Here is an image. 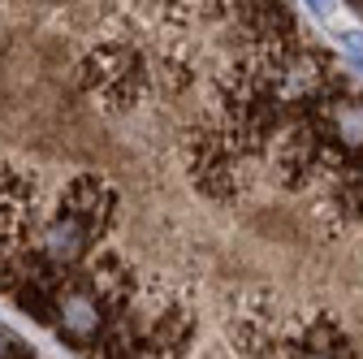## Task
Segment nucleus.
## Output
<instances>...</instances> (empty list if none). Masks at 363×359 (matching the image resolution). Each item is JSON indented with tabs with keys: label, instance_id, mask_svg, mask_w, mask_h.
Masks as SVG:
<instances>
[{
	"label": "nucleus",
	"instance_id": "nucleus-1",
	"mask_svg": "<svg viewBox=\"0 0 363 359\" xmlns=\"http://www.w3.org/2000/svg\"><path fill=\"white\" fill-rule=\"evenodd\" d=\"M350 9H354V13H359V18H363V0H350Z\"/></svg>",
	"mask_w": 363,
	"mask_h": 359
}]
</instances>
